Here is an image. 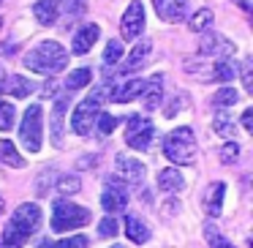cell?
Segmentation results:
<instances>
[{"mask_svg": "<svg viewBox=\"0 0 253 248\" xmlns=\"http://www.w3.org/2000/svg\"><path fill=\"white\" fill-rule=\"evenodd\" d=\"M0 25H3V19H0Z\"/></svg>", "mask_w": 253, "mask_h": 248, "instance_id": "f6af8a7d", "label": "cell"}, {"mask_svg": "<svg viewBox=\"0 0 253 248\" xmlns=\"http://www.w3.org/2000/svg\"><path fill=\"white\" fill-rule=\"evenodd\" d=\"M240 77H242V88H245V93H253V68H251V60H242L240 63Z\"/></svg>", "mask_w": 253, "mask_h": 248, "instance_id": "d590c367", "label": "cell"}, {"mask_svg": "<svg viewBox=\"0 0 253 248\" xmlns=\"http://www.w3.org/2000/svg\"><path fill=\"white\" fill-rule=\"evenodd\" d=\"M144 30V3L142 0H131L123 14V22H120V33L123 39H139Z\"/></svg>", "mask_w": 253, "mask_h": 248, "instance_id": "9c48e42d", "label": "cell"}, {"mask_svg": "<svg viewBox=\"0 0 253 248\" xmlns=\"http://www.w3.org/2000/svg\"><path fill=\"white\" fill-rule=\"evenodd\" d=\"M126 235H128V240H133V243H147L150 240L147 224L139 221L136 215H126Z\"/></svg>", "mask_w": 253, "mask_h": 248, "instance_id": "cb8c5ba5", "label": "cell"}, {"mask_svg": "<svg viewBox=\"0 0 253 248\" xmlns=\"http://www.w3.org/2000/svg\"><path fill=\"white\" fill-rule=\"evenodd\" d=\"M55 188L60 197H71V194H77L79 188H82V180H79L77 175H57L55 177Z\"/></svg>", "mask_w": 253, "mask_h": 248, "instance_id": "484cf974", "label": "cell"}, {"mask_svg": "<svg viewBox=\"0 0 253 248\" xmlns=\"http://www.w3.org/2000/svg\"><path fill=\"white\" fill-rule=\"evenodd\" d=\"M98 235L101 237H115L117 235V221L112 218V215H106V218L98 224Z\"/></svg>", "mask_w": 253, "mask_h": 248, "instance_id": "8d00e7d4", "label": "cell"}, {"mask_svg": "<svg viewBox=\"0 0 253 248\" xmlns=\"http://www.w3.org/2000/svg\"><path fill=\"white\" fill-rule=\"evenodd\" d=\"M25 68L36 74H44V77H57L63 68L68 66V52L60 41H41L36 44L28 55L22 57Z\"/></svg>", "mask_w": 253, "mask_h": 248, "instance_id": "7a4b0ae2", "label": "cell"}, {"mask_svg": "<svg viewBox=\"0 0 253 248\" xmlns=\"http://www.w3.org/2000/svg\"><path fill=\"white\" fill-rule=\"evenodd\" d=\"M3 82H6V71H3V66H0V93H3Z\"/></svg>", "mask_w": 253, "mask_h": 248, "instance_id": "60d3db41", "label": "cell"}, {"mask_svg": "<svg viewBox=\"0 0 253 248\" xmlns=\"http://www.w3.org/2000/svg\"><path fill=\"white\" fill-rule=\"evenodd\" d=\"M90 210L82 207V204H74L68 199H57L55 207H52V229L55 232H71L79 229V226L90 224Z\"/></svg>", "mask_w": 253, "mask_h": 248, "instance_id": "8992f818", "label": "cell"}, {"mask_svg": "<svg viewBox=\"0 0 253 248\" xmlns=\"http://www.w3.org/2000/svg\"><path fill=\"white\" fill-rule=\"evenodd\" d=\"M237 158H240V145H237L234 139H229V142L220 148V161H223V164H234Z\"/></svg>", "mask_w": 253, "mask_h": 248, "instance_id": "e575fe53", "label": "cell"}, {"mask_svg": "<svg viewBox=\"0 0 253 248\" xmlns=\"http://www.w3.org/2000/svg\"><path fill=\"white\" fill-rule=\"evenodd\" d=\"M90 246V240L84 235H74V237H63V240H57L55 246H49V248H87Z\"/></svg>", "mask_w": 253, "mask_h": 248, "instance_id": "836d02e7", "label": "cell"}, {"mask_svg": "<svg viewBox=\"0 0 253 248\" xmlns=\"http://www.w3.org/2000/svg\"><path fill=\"white\" fill-rule=\"evenodd\" d=\"M98 36H101V28L98 25H84V28H79L77 33H74V41H71V50H74V55H87L90 50H93V44L98 41Z\"/></svg>", "mask_w": 253, "mask_h": 248, "instance_id": "5bb4252c", "label": "cell"}, {"mask_svg": "<svg viewBox=\"0 0 253 248\" xmlns=\"http://www.w3.org/2000/svg\"><path fill=\"white\" fill-rule=\"evenodd\" d=\"M115 166H117V172L123 175V180L133 183V186L144 183L147 166H144L139 158H133V155H128V153H117V155H115Z\"/></svg>", "mask_w": 253, "mask_h": 248, "instance_id": "8fae6325", "label": "cell"}, {"mask_svg": "<svg viewBox=\"0 0 253 248\" xmlns=\"http://www.w3.org/2000/svg\"><path fill=\"white\" fill-rule=\"evenodd\" d=\"M142 85H144V79H123V85H115V82H112L109 99L115 101V104H128V101L139 99V93H142Z\"/></svg>", "mask_w": 253, "mask_h": 248, "instance_id": "9a60e30c", "label": "cell"}, {"mask_svg": "<svg viewBox=\"0 0 253 248\" xmlns=\"http://www.w3.org/2000/svg\"><path fill=\"white\" fill-rule=\"evenodd\" d=\"M212 131L220 134V137H226V139H234L237 126H234V120H231L223 109H218V112H215V117H212Z\"/></svg>", "mask_w": 253, "mask_h": 248, "instance_id": "d4e9b609", "label": "cell"}, {"mask_svg": "<svg viewBox=\"0 0 253 248\" xmlns=\"http://www.w3.org/2000/svg\"><path fill=\"white\" fill-rule=\"evenodd\" d=\"M204 235H207L210 248H234V246H231V240H226V237L220 235V232L215 229L212 224H207V226H204Z\"/></svg>", "mask_w": 253, "mask_h": 248, "instance_id": "d6a6232c", "label": "cell"}, {"mask_svg": "<svg viewBox=\"0 0 253 248\" xmlns=\"http://www.w3.org/2000/svg\"><path fill=\"white\" fill-rule=\"evenodd\" d=\"M139 99H142V106H144L147 112H155V109H158L161 101H164V74H153L150 79H144Z\"/></svg>", "mask_w": 253, "mask_h": 248, "instance_id": "7c38bea8", "label": "cell"}, {"mask_svg": "<svg viewBox=\"0 0 253 248\" xmlns=\"http://www.w3.org/2000/svg\"><path fill=\"white\" fill-rule=\"evenodd\" d=\"M14 120H17V109H14V104L0 101V131H11Z\"/></svg>", "mask_w": 253, "mask_h": 248, "instance_id": "4dcf8cb0", "label": "cell"}, {"mask_svg": "<svg viewBox=\"0 0 253 248\" xmlns=\"http://www.w3.org/2000/svg\"><path fill=\"white\" fill-rule=\"evenodd\" d=\"M215 14L210 11V8H202V11H196L191 17V22H188V28L193 30V33H204V30H210V25H212Z\"/></svg>", "mask_w": 253, "mask_h": 248, "instance_id": "83f0119b", "label": "cell"}, {"mask_svg": "<svg viewBox=\"0 0 253 248\" xmlns=\"http://www.w3.org/2000/svg\"><path fill=\"white\" fill-rule=\"evenodd\" d=\"M242 128H245V131H253V109L242 112Z\"/></svg>", "mask_w": 253, "mask_h": 248, "instance_id": "f35d334b", "label": "cell"}, {"mask_svg": "<svg viewBox=\"0 0 253 248\" xmlns=\"http://www.w3.org/2000/svg\"><path fill=\"white\" fill-rule=\"evenodd\" d=\"M155 11L164 22H182L188 17V0H153Z\"/></svg>", "mask_w": 253, "mask_h": 248, "instance_id": "4fadbf2b", "label": "cell"}, {"mask_svg": "<svg viewBox=\"0 0 253 248\" xmlns=\"http://www.w3.org/2000/svg\"><path fill=\"white\" fill-rule=\"evenodd\" d=\"M19 142L28 153H39L44 145V109L41 104H30L19 123Z\"/></svg>", "mask_w": 253, "mask_h": 248, "instance_id": "5b68a950", "label": "cell"}, {"mask_svg": "<svg viewBox=\"0 0 253 248\" xmlns=\"http://www.w3.org/2000/svg\"><path fill=\"white\" fill-rule=\"evenodd\" d=\"M237 77V63L234 57H218V60L210 66L207 82H231Z\"/></svg>", "mask_w": 253, "mask_h": 248, "instance_id": "2e32d148", "label": "cell"}, {"mask_svg": "<svg viewBox=\"0 0 253 248\" xmlns=\"http://www.w3.org/2000/svg\"><path fill=\"white\" fill-rule=\"evenodd\" d=\"M117 123H120V120H117L115 115H109V112H98V117H95L93 126L98 128V134H104V137H106V134H112L117 128Z\"/></svg>", "mask_w": 253, "mask_h": 248, "instance_id": "1f68e13d", "label": "cell"}, {"mask_svg": "<svg viewBox=\"0 0 253 248\" xmlns=\"http://www.w3.org/2000/svg\"><path fill=\"white\" fill-rule=\"evenodd\" d=\"M237 101H240V93H237V90L231 88V85H229V88H220L218 93L212 96V106H215V109H226V106H234Z\"/></svg>", "mask_w": 253, "mask_h": 248, "instance_id": "4316f807", "label": "cell"}, {"mask_svg": "<svg viewBox=\"0 0 253 248\" xmlns=\"http://www.w3.org/2000/svg\"><path fill=\"white\" fill-rule=\"evenodd\" d=\"M158 188L164 194H177L182 188V175L174 169V166H166V169H161L158 175Z\"/></svg>", "mask_w": 253, "mask_h": 248, "instance_id": "7402d4cb", "label": "cell"}, {"mask_svg": "<svg viewBox=\"0 0 253 248\" xmlns=\"http://www.w3.org/2000/svg\"><path fill=\"white\" fill-rule=\"evenodd\" d=\"M237 3H240V6L245 8V11H251V0H237Z\"/></svg>", "mask_w": 253, "mask_h": 248, "instance_id": "b9f144b4", "label": "cell"}, {"mask_svg": "<svg viewBox=\"0 0 253 248\" xmlns=\"http://www.w3.org/2000/svg\"><path fill=\"white\" fill-rule=\"evenodd\" d=\"M153 137H155V126L147 117H142V115L128 117V123H126V145L128 148L147 150L150 142H153Z\"/></svg>", "mask_w": 253, "mask_h": 248, "instance_id": "52a82bcc", "label": "cell"}, {"mask_svg": "<svg viewBox=\"0 0 253 248\" xmlns=\"http://www.w3.org/2000/svg\"><path fill=\"white\" fill-rule=\"evenodd\" d=\"M223 197H226V183H212L207 191V215L218 218L223 213Z\"/></svg>", "mask_w": 253, "mask_h": 248, "instance_id": "44dd1931", "label": "cell"}, {"mask_svg": "<svg viewBox=\"0 0 253 248\" xmlns=\"http://www.w3.org/2000/svg\"><path fill=\"white\" fill-rule=\"evenodd\" d=\"M112 248H123V246H112Z\"/></svg>", "mask_w": 253, "mask_h": 248, "instance_id": "ee69618b", "label": "cell"}, {"mask_svg": "<svg viewBox=\"0 0 253 248\" xmlns=\"http://www.w3.org/2000/svg\"><path fill=\"white\" fill-rule=\"evenodd\" d=\"M164 155L174 166H188L196 161V137L188 126H180L166 134L164 139Z\"/></svg>", "mask_w": 253, "mask_h": 248, "instance_id": "277c9868", "label": "cell"}, {"mask_svg": "<svg viewBox=\"0 0 253 248\" xmlns=\"http://www.w3.org/2000/svg\"><path fill=\"white\" fill-rule=\"evenodd\" d=\"M33 17L39 25L49 28V25H55L57 17H60V3H57V0H39L33 6Z\"/></svg>", "mask_w": 253, "mask_h": 248, "instance_id": "ac0fdd59", "label": "cell"}, {"mask_svg": "<svg viewBox=\"0 0 253 248\" xmlns=\"http://www.w3.org/2000/svg\"><path fill=\"white\" fill-rule=\"evenodd\" d=\"M52 96H57V88H55V85H46V88H44V99H52Z\"/></svg>", "mask_w": 253, "mask_h": 248, "instance_id": "ab89813d", "label": "cell"}, {"mask_svg": "<svg viewBox=\"0 0 253 248\" xmlns=\"http://www.w3.org/2000/svg\"><path fill=\"white\" fill-rule=\"evenodd\" d=\"M33 90H36V82L28 77H22V74L6 77V82H3V93H8L11 99H28Z\"/></svg>", "mask_w": 253, "mask_h": 248, "instance_id": "e0dca14e", "label": "cell"}, {"mask_svg": "<svg viewBox=\"0 0 253 248\" xmlns=\"http://www.w3.org/2000/svg\"><path fill=\"white\" fill-rule=\"evenodd\" d=\"M123 60V41L120 39H112L109 44H106V52H104V66H117V63Z\"/></svg>", "mask_w": 253, "mask_h": 248, "instance_id": "f546056e", "label": "cell"}, {"mask_svg": "<svg viewBox=\"0 0 253 248\" xmlns=\"http://www.w3.org/2000/svg\"><path fill=\"white\" fill-rule=\"evenodd\" d=\"M109 90H112V82L98 85V88L90 90L87 99L79 101V106L74 109V117H71L74 134H79V137H87V134L93 131V123H95V117H98L101 106H104L106 99H109Z\"/></svg>", "mask_w": 253, "mask_h": 248, "instance_id": "3957f363", "label": "cell"}, {"mask_svg": "<svg viewBox=\"0 0 253 248\" xmlns=\"http://www.w3.org/2000/svg\"><path fill=\"white\" fill-rule=\"evenodd\" d=\"M90 68H77V71H71L68 74V79H66V88L68 90H82V88H87L90 85Z\"/></svg>", "mask_w": 253, "mask_h": 248, "instance_id": "f1b7e54d", "label": "cell"}, {"mask_svg": "<svg viewBox=\"0 0 253 248\" xmlns=\"http://www.w3.org/2000/svg\"><path fill=\"white\" fill-rule=\"evenodd\" d=\"M0 161L6 166H11V169H22L25 166L22 153H19V150L14 148V142H8V139H0Z\"/></svg>", "mask_w": 253, "mask_h": 248, "instance_id": "603a6c76", "label": "cell"}, {"mask_svg": "<svg viewBox=\"0 0 253 248\" xmlns=\"http://www.w3.org/2000/svg\"><path fill=\"white\" fill-rule=\"evenodd\" d=\"M199 52L210 57H231L237 52L234 41L226 39L223 33H212V30H204L202 36V44H199Z\"/></svg>", "mask_w": 253, "mask_h": 248, "instance_id": "ba28073f", "label": "cell"}, {"mask_svg": "<svg viewBox=\"0 0 253 248\" xmlns=\"http://www.w3.org/2000/svg\"><path fill=\"white\" fill-rule=\"evenodd\" d=\"M150 50H153V44H150L147 39H144V41H139V44L131 50L128 60L123 63V71H136V68H142L144 63H147V57H150Z\"/></svg>", "mask_w": 253, "mask_h": 248, "instance_id": "ffe728a7", "label": "cell"}, {"mask_svg": "<svg viewBox=\"0 0 253 248\" xmlns=\"http://www.w3.org/2000/svg\"><path fill=\"white\" fill-rule=\"evenodd\" d=\"M128 204V191H126V180H115L112 177L109 183H106V188L101 191V207L106 210V213H120V210H126Z\"/></svg>", "mask_w": 253, "mask_h": 248, "instance_id": "30bf717a", "label": "cell"}, {"mask_svg": "<svg viewBox=\"0 0 253 248\" xmlns=\"http://www.w3.org/2000/svg\"><path fill=\"white\" fill-rule=\"evenodd\" d=\"M41 226V207L33 202H25L14 210L11 221L3 229V237H0V248H22L30 237L39 232Z\"/></svg>", "mask_w": 253, "mask_h": 248, "instance_id": "6da1fadb", "label": "cell"}, {"mask_svg": "<svg viewBox=\"0 0 253 248\" xmlns=\"http://www.w3.org/2000/svg\"><path fill=\"white\" fill-rule=\"evenodd\" d=\"M55 172H52V169H46L44 172V175H41L39 177V180H36V191H39V194H46V191H49V180H55Z\"/></svg>", "mask_w": 253, "mask_h": 248, "instance_id": "74e56055", "label": "cell"}, {"mask_svg": "<svg viewBox=\"0 0 253 248\" xmlns=\"http://www.w3.org/2000/svg\"><path fill=\"white\" fill-rule=\"evenodd\" d=\"M66 109H68V99H57L55 109H52V145L60 148L63 145V123H66Z\"/></svg>", "mask_w": 253, "mask_h": 248, "instance_id": "d6986e66", "label": "cell"}, {"mask_svg": "<svg viewBox=\"0 0 253 248\" xmlns=\"http://www.w3.org/2000/svg\"><path fill=\"white\" fill-rule=\"evenodd\" d=\"M0 213H3V197H0Z\"/></svg>", "mask_w": 253, "mask_h": 248, "instance_id": "7bdbcfd3", "label": "cell"}]
</instances>
